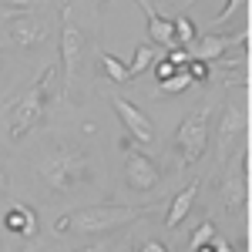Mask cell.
<instances>
[{"mask_svg": "<svg viewBox=\"0 0 252 252\" xmlns=\"http://www.w3.org/2000/svg\"><path fill=\"white\" fill-rule=\"evenodd\" d=\"M7 40L10 44H17V47H37L47 40V24L34 14H17V17L7 20Z\"/></svg>", "mask_w": 252, "mask_h": 252, "instance_id": "ba28073f", "label": "cell"}, {"mask_svg": "<svg viewBox=\"0 0 252 252\" xmlns=\"http://www.w3.org/2000/svg\"><path fill=\"white\" fill-rule=\"evenodd\" d=\"M246 131V111L242 108H229L225 118H222V128H219V135H222V158L229 155V148H232V141Z\"/></svg>", "mask_w": 252, "mask_h": 252, "instance_id": "4fadbf2b", "label": "cell"}, {"mask_svg": "<svg viewBox=\"0 0 252 252\" xmlns=\"http://www.w3.org/2000/svg\"><path fill=\"white\" fill-rule=\"evenodd\" d=\"M0 3L17 7V10H31V7H37V3H44V0H0Z\"/></svg>", "mask_w": 252, "mask_h": 252, "instance_id": "603a6c76", "label": "cell"}, {"mask_svg": "<svg viewBox=\"0 0 252 252\" xmlns=\"http://www.w3.org/2000/svg\"><path fill=\"white\" fill-rule=\"evenodd\" d=\"M138 7H141V10H145V17H148V34H152V40L161 44V47H175V27H172V20L161 17L155 7H152V0H138Z\"/></svg>", "mask_w": 252, "mask_h": 252, "instance_id": "8fae6325", "label": "cell"}, {"mask_svg": "<svg viewBox=\"0 0 252 252\" xmlns=\"http://www.w3.org/2000/svg\"><path fill=\"white\" fill-rule=\"evenodd\" d=\"M101 67H104V74L108 81H115V84H128V67H125V61H118L115 54H108V51H101Z\"/></svg>", "mask_w": 252, "mask_h": 252, "instance_id": "5bb4252c", "label": "cell"}, {"mask_svg": "<svg viewBox=\"0 0 252 252\" xmlns=\"http://www.w3.org/2000/svg\"><path fill=\"white\" fill-rule=\"evenodd\" d=\"M121 152H125V182H128V189H135V192H152L158 185V178H161L158 165L148 155L138 152L135 141H121Z\"/></svg>", "mask_w": 252, "mask_h": 252, "instance_id": "8992f818", "label": "cell"}, {"mask_svg": "<svg viewBox=\"0 0 252 252\" xmlns=\"http://www.w3.org/2000/svg\"><path fill=\"white\" fill-rule=\"evenodd\" d=\"M152 71H155V81H165V78H172L178 67H175L172 61L165 58V61H155V64H152Z\"/></svg>", "mask_w": 252, "mask_h": 252, "instance_id": "ffe728a7", "label": "cell"}, {"mask_svg": "<svg viewBox=\"0 0 252 252\" xmlns=\"http://www.w3.org/2000/svg\"><path fill=\"white\" fill-rule=\"evenodd\" d=\"M7 185H10V178H7V165L0 158V195H7Z\"/></svg>", "mask_w": 252, "mask_h": 252, "instance_id": "d4e9b609", "label": "cell"}, {"mask_svg": "<svg viewBox=\"0 0 252 252\" xmlns=\"http://www.w3.org/2000/svg\"><path fill=\"white\" fill-rule=\"evenodd\" d=\"M185 71H189V78H192V84H205V81H209V61L189 58V64H185Z\"/></svg>", "mask_w": 252, "mask_h": 252, "instance_id": "ac0fdd59", "label": "cell"}, {"mask_svg": "<svg viewBox=\"0 0 252 252\" xmlns=\"http://www.w3.org/2000/svg\"><path fill=\"white\" fill-rule=\"evenodd\" d=\"M172 27H175V44H192V40L198 37V27H195L189 17L172 20Z\"/></svg>", "mask_w": 252, "mask_h": 252, "instance_id": "e0dca14e", "label": "cell"}, {"mask_svg": "<svg viewBox=\"0 0 252 252\" xmlns=\"http://www.w3.org/2000/svg\"><path fill=\"white\" fill-rule=\"evenodd\" d=\"M40 178L54 189V192H81L84 185L94 182V168L84 152L78 148H51L47 158L40 161Z\"/></svg>", "mask_w": 252, "mask_h": 252, "instance_id": "6da1fadb", "label": "cell"}, {"mask_svg": "<svg viewBox=\"0 0 252 252\" xmlns=\"http://www.w3.org/2000/svg\"><path fill=\"white\" fill-rule=\"evenodd\" d=\"M239 7H246V0H225V7L215 14V24H225V20H229L235 10H239Z\"/></svg>", "mask_w": 252, "mask_h": 252, "instance_id": "44dd1931", "label": "cell"}, {"mask_svg": "<svg viewBox=\"0 0 252 252\" xmlns=\"http://www.w3.org/2000/svg\"><path fill=\"white\" fill-rule=\"evenodd\" d=\"M111 108H115V115L121 118L128 141H135V145H152V141H155V125H152V118L145 115L138 104L125 101V97H111Z\"/></svg>", "mask_w": 252, "mask_h": 252, "instance_id": "52a82bcc", "label": "cell"}, {"mask_svg": "<svg viewBox=\"0 0 252 252\" xmlns=\"http://www.w3.org/2000/svg\"><path fill=\"white\" fill-rule=\"evenodd\" d=\"M78 252H91V249H78Z\"/></svg>", "mask_w": 252, "mask_h": 252, "instance_id": "f1b7e54d", "label": "cell"}, {"mask_svg": "<svg viewBox=\"0 0 252 252\" xmlns=\"http://www.w3.org/2000/svg\"><path fill=\"white\" fill-rule=\"evenodd\" d=\"M0 71H3V64H0Z\"/></svg>", "mask_w": 252, "mask_h": 252, "instance_id": "f546056e", "label": "cell"}, {"mask_svg": "<svg viewBox=\"0 0 252 252\" xmlns=\"http://www.w3.org/2000/svg\"><path fill=\"white\" fill-rule=\"evenodd\" d=\"M3 229L14 235H24V239H31V235L37 232V215L31 205H24V202H14L7 215H3Z\"/></svg>", "mask_w": 252, "mask_h": 252, "instance_id": "30bf717a", "label": "cell"}, {"mask_svg": "<svg viewBox=\"0 0 252 252\" xmlns=\"http://www.w3.org/2000/svg\"><path fill=\"white\" fill-rule=\"evenodd\" d=\"M195 195H198V185H189V189H182V192L172 198L168 215H165V225H168V229H178V225L189 219V212H192V205H195Z\"/></svg>", "mask_w": 252, "mask_h": 252, "instance_id": "7c38bea8", "label": "cell"}, {"mask_svg": "<svg viewBox=\"0 0 252 252\" xmlns=\"http://www.w3.org/2000/svg\"><path fill=\"white\" fill-rule=\"evenodd\" d=\"M51 78H54V67H44V74L17 97V104L10 111V138L14 141L31 135L44 121V104H47V84H51Z\"/></svg>", "mask_w": 252, "mask_h": 252, "instance_id": "3957f363", "label": "cell"}, {"mask_svg": "<svg viewBox=\"0 0 252 252\" xmlns=\"http://www.w3.org/2000/svg\"><path fill=\"white\" fill-rule=\"evenodd\" d=\"M212 246H215V252H232L229 246H225V242H219V239H212Z\"/></svg>", "mask_w": 252, "mask_h": 252, "instance_id": "4316f807", "label": "cell"}, {"mask_svg": "<svg viewBox=\"0 0 252 252\" xmlns=\"http://www.w3.org/2000/svg\"><path fill=\"white\" fill-rule=\"evenodd\" d=\"M168 61H172L175 67H185V64H189V51H185V47H172V51H168Z\"/></svg>", "mask_w": 252, "mask_h": 252, "instance_id": "7402d4cb", "label": "cell"}, {"mask_svg": "<svg viewBox=\"0 0 252 252\" xmlns=\"http://www.w3.org/2000/svg\"><path fill=\"white\" fill-rule=\"evenodd\" d=\"M212 239H215V222H209V219H205V222H198V225H195V232H192V249H195V246L212 242Z\"/></svg>", "mask_w": 252, "mask_h": 252, "instance_id": "d6986e66", "label": "cell"}, {"mask_svg": "<svg viewBox=\"0 0 252 252\" xmlns=\"http://www.w3.org/2000/svg\"><path fill=\"white\" fill-rule=\"evenodd\" d=\"M189 88H192V78H189L185 67H178L172 78L158 81V91H161V94H182V91H189Z\"/></svg>", "mask_w": 252, "mask_h": 252, "instance_id": "9a60e30c", "label": "cell"}, {"mask_svg": "<svg viewBox=\"0 0 252 252\" xmlns=\"http://www.w3.org/2000/svg\"><path fill=\"white\" fill-rule=\"evenodd\" d=\"M108 252H135V249H131V239L125 235V239H118V242H111V246H108Z\"/></svg>", "mask_w": 252, "mask_h": 252, "instance_id": "cb8c5ba5", "label": "cell"}, {"mask_svg": "<svg viewBox=\"0 0 252 252\" xmlns=\"http://www.w3.org/2000/svg\"><path fill=\"white\" fill-rule=\"evenodd\" d=\"M152 64H155V51H152L148 44H138V47H135V61L128 64V78H138V74H145Z\"/></svg>", "mask_w": 252, "mask_h": 252, "instance_id": "2e32d148", "label": "cell"}, {"mask_svg": "<svg viewBox=\"0 0 252 252\" xmlns=\"http://www.w3.org/2000/svg\"><path fill=\"white\" fill-rule=\"evenodd\" d=\"M195 252H215V246H212V242H205V246H195Z\"/></svg>", "mask_w": 252, "mask_h": 252, "instance_id": "83f0119b", "label": "cell"}, {"mask_svg": "<svg viewBox=\"0 0 252 252\" xmlns=\"http://www.w3.org/2000/svg\"><path fill=\"white\" fill-rule=\"evenodd\" d=\"M235 40H249V31H242L239 37H229V34H205V37H195L192 40V51L189 58H198V61H215L222 58Z\"/></svg>", "mask_w": 252, "mask_h": 252, "instance_id": "9c48e42d", "label": "cell"}, {"mask_svg": "<svg viewBox=\"0 0 252 252\" xmlns=\"http://www.w3.org/2000/svg\"><path fill=\"white\" fill-rule=\"evenodd\" d=\"M101 3H104V0H101Z\"/></svg>", "mask_w": 252, "mask_h": 252, "instance_id": "4dcf8cb0", "label": "cell"}, {"mask_svg": "<svg viewBox=\"0 0 252 252\" xmlns=\"http://www.w3.org/2000/svg\"><path fill=\"white\" fill-rule=\"evenodd\" d=\"M141 252H168V249H165L161 242H155V239H152V242H145V246H141Z\"/></svg>", "mask_w": 252, "mask_h": 252, "instance_id": "484cf974", "label": "cell"}, {"mask_svg": "<svg viewBox=\"0 0 252 252\" xmlns=\"http://www.w3.org/2000/svg\"><path fill=\"white\" fill-rule=\"evenodd\" d=\"M209 118H212V108L198 104L195 111H189V115L178 121L175 145H178V152H182V161H185V165L198 161V155L205 152V145H209Z\"/></svg>", "mask_w": 252, "mask_h": 252, "instance_id": "277c9868", "label": "cell"}, {"mask_svg": "<svg viewBox=\"0 0 252 252\" xmlns=\"http://www.w3.org/2000/svg\"><path fill=\"white\" fill-rule=\"evenodd\" d=\"M81 47H84V37H81L78 24L71 17V3H64L61 10V67H64V94H71V81L78 74L81 64Z\"/></svg>", "mask_w": 252, "mask_h": 252, "instance_id": "5b68a950", "label": "cell"}, {"mask_svg": "<svg viewBox=\"0 0 252 252\" xmlns=\"http://www.w3.org/2000/svg\"><path fill=\"white\" fill-rule=\"evenodd\" d=\"M145 209H135V205H91V209H81L71 219H58L54 222V232H81V235H104L115 232L121 225L141 219Z\"/></svg>", "mask_w": 252, "mask_h": 252, "instance_id": "7a4b0ae2", "label": "cell"}]
</instances>
